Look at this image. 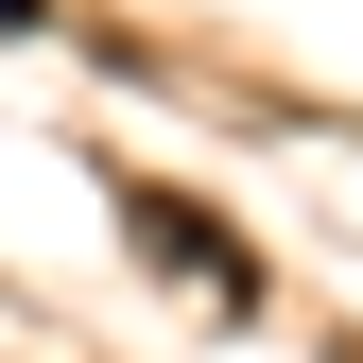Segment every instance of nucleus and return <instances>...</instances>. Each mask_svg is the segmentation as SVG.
<instances>
[{
  "instance_id": "f03ea898",
  "label": "nucleus",
  "mask_w": 363,
  "mask_h": 363,
  "mask_svg": "<svg viewBox=\"0 0 363 363\" xmlns=\"http://www.w3.org/2000/svg\"><path fill=\"white\" fill-rule=\"evenodd\" d=\"M0 18H35V0H0Z\"/></svg>"
},
{
  "instance_id": "f257e3e1",
  "label": "nucleus",
  "mask_w": 363,
  "mask_h": 363,
  "mask_svg": "<svg viewBox=\"0 0 363 363\" xmlns=\"http://www.w3.org/2000/svg\"><path fill=\"white\" fill-rule=\"evenodd\" d=\"M139 242H156V259H191L208 294H242V242H225L208 208H173V191H139Z\"/></svg>"
}]
</instances>
